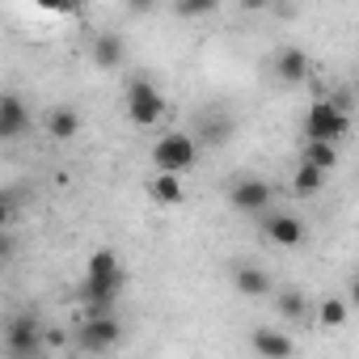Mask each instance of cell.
<instances>
[{"label":"cell","instance_id":"16","mask_svg":"<svg viewBox=\"0 0 359 359\" xmlns=\"http://www.w3.org/2000/svg\"><path fill=\"white\" fill-rule=\"evenodd\" d=\"M237 292L241 296H266L271 292V275L262 271V266H237Z\"/></svg>","mask_w":359,"mask_h":359},{"label":"cell","instance_id":"26","mask_svg":"<svg viewBox=\"0 0 359 359\" xmlns=\"http://www.w3.org/2000/svg\"><path fill=\"white\" fill-rule=\"evenodd\" d=\"M9 216H13V208H9L5 195H0V229H9Z\"/></svg>","mask_w":359,"mask_h":359},{"label":"cell","instance_id":"1","mask_svg":"<svg viewBox=\"0 0 359 359\" xmlns=\"http://www.w3.org/2000/svg\"><path fill=\"white\" fill-rule=\"evenodd\" d=\"M118 287H123L118 254H114V250H97V254L89 258V271H85V313H89V317L110 313L114 300H118Z\"/></svg>","mask_w":359,"mask_h":359},{"label":"cell","instance_id":"17","mask_svg":"<svg viewBox=\"0 0 359 359\" xmlns=\"http://www.w3.org/2000/svg\"><path fill=\"white\" fill-rule=\"evenodd\" d=\"M300 161H309V165H317V169H334V165H338V144H330V140H309Z\"/></svg>","mask_w":359,"mask_h":359},{"label":"cell","instance_id":"24","mask_svg":"<svg viewBox=\"0 0 359 359\" xmlns=\"http://www.w3.org/2000/svg\"><path fill=\"white\" fill-rule=\"evenodd\" d=\"M237 5H241L245 13H262V9H271V0H237Z\"/></svg>","mask_w":359,"mask_h":359},{"label":"cell","instance_id":"18","mask_svg":"<svg viewBox=\"0 0 359 359\" xmlns=\"http://www.w3.org/2000/svg\"><path fill=\"white\" fill-rule=\"evenodd\" d=\"M317 321H321L325 330H338V325H346V304H342L338 296H325V300L317 304Z\"/></svg>","mask_w":359,"mask_h":359},{"label":"cell","instance_id":"2","mask_svg":"<svg viewBox=\"0 0 359 359\" xmlns=\"http://www.w3.org/2000/svg\"><path fill=\"white\" fill-rule=\"evenodd\" d=\"M195 161H199V140L187 131H165L152 144V165L165 173H187V169H195Z\"/></svg>","mask_w":359,"mask_h":359},{"label":"cell","instance_id":"4","mask_svg":"<svg viewBox=\"0 0 359 359\" xmlns=\"http://www.w3.org/2000/svg\"><path fill=\"white\" fill-rule=\"evenodd\" d=\"M127 118H131L135 127H156V123L165 118V97L156 93L152 81L135 76V81L127 85Z\"/></svg>","mask_w":359,"mask_h":359},{"label":"cell","instance_id":"19","mask_svg":"<svg viewBox=\"0 0 359 359\" xmlns=\"http://www.w3.org/2000/svg\"><path fill=\"white\" fill-rule=\"evenodd\" d=\"M173 9H177V18L199 22V18H212L220 9V0H173Z\"/></svg>","mask_w":359,"mask_h":359},{"label":"cell","instance_id":"25","mask_svg":"<svg viewBox=\"0 0 359 359\" xmlns=\"http://www.w3.org/2000/svg\"><path fill=\"white\" fill-rule=\"evenodd\" d=\"M123 5H127L131 13H148V9H156V0H123Z\"/></svg>","mask_w":359,"mask_h":359},{"label":"cell","instance_id":"3","mask_svg":"<svg viewBox=\"0 0 359 359\" xmlns=\"http://www.w3.org/2000/svg\"><path fill=\"white\" fill-rule=\"evenodd\" d=\"M346 131H351V110H342L334 97H317V102L309 106V114H304V135H309V140H330V144H338Z\"/></svg>","mask_w":359,"mask_h":359},{"label":"cell","instance_id":"6","mask_svg":"<svg viewBox=\"0 0 359 359\" xmlns=\"http://www.w3.org/2000/svg\"><path fill=\"white\" fill-rule=\"evenodd\" d=\"M123 338V325L110 317V313H102V317H85V325H81V338H76V346L81 351H110L114 342Z\"/></svg>","mask_w":359,"mask_h":359},{"label":"cell","instance_id":"15","mask_svg":"<svg viewBox=\"0 0 359 359\" xmlns=\"http://www.w3.org/2000/svg\"><path fill=\"white\" fill-rule=\"evenodd\" d=\"M254 351H258V355H266V359H287V355L296 351V342H292L287 334L258 330V334H254Z\"/></svg>","mask_w":359,"mask_h":359},{"label":"cell","instance_id":"23","mask_svg":"<svg viewBox=\"0 0 359 359\" xmlns=\"http://www.w3.org/2000/svg\"><path fill=\"white\" fill-rule=\"evenodd\" d=\"M43 346L60 351V346H68V334H64V330H47V334H43Z\"/></svg>","mask_w":359,"mask_h":359},{"label":"cell","instance_id":"12","mask_svg":"<svg viewBox=\"0 0 359 359\" xmlns=\"http://www.w3.org/2000/svg\"><path fill=\"white\" fill-rule=\"evenodd\" d=\"M123 51H127V47H123V34H97L89 55H93L97 68H118V64H123Z\"/></svg>","mask_w":359,"mask_h":359},{"label":"cell","instance_id":"11","mask_svg":"<svg viewBox=\"0 0 359 359\" xmlns=\"http://www.w3.org/2000/svg\"><path fill=\"white\" fill-rule=\"evenodd\" d=\"M275 72H279V81H283V85H300V81L309 76V55H304L300 47H287V51H279Z\"/></svg>","mask_w":359,"mask_h":359},{"label":"cell","instance_id":"7","mask_svg":"<svg viewBox=\"0 0 359 359\" xmlns=\"http://www.w3.org/2000/svg\"><path fill=\"white\" fill-rule=\"evenodd\" d=\"M30 131V106L18 93H0V144Z\"/></svg>","mask_w":359,"mask_h":359},{"label":"cell","instance_id":"14","mask_svg":"<svg viewBox=\"0 0 359 359\" xmlns=\"http://www.w3.org/2000/svg\"><path fill=\"white\" fill-rule=\"evenodd\" d=\"M321 187H325V169H317V165L300 161V165H296V173H292V195L309 199V195H317Z\"/></svg>","mask_w":359,"mask_h":359},{"label":"cell","instance_id":"20","mask_svg":"<svg viewBox=\"0 0 359 359\" xmlns=\"http://www.w3.org/2000/svg\"><path fill=\"white\" fill-rule=\"evenodd\" d=\"M279 313H283L287 321H304V313H309V304H304V292H296V287L279 292Z\"/></svg>","mask_w":359,"mask_h":359},{"label":"cell","instance_id":"5","mask_svg":"<svg viewBox=\"0 0 359 359\" xmlns=\"http://www.w3.org/2000/svg\"><path fill=\"white\" fill-rule=\"evenodd\" d=\"M5 346H9V355H39L43 351V325H39V317H30V313L13 317L9 330H5Z\"/></svg>","mask_w":359,"mask_h":359},{"label":"cell","instance_id":"10","mask_svg":"<svg viewBox=\"0 0 359 359\" xmlns=\"http://www.w3.org/2000/svg\"><path fill=\"white\" fill-rule=\"evenodd\" d=\"M152 199L156 203H165V208H173V203H182L187 199V187H182V173H165V169H156V177H152Z\"/></svg>","mask_w":359,"mask_h":359},{"label":"cell","instance_id":"22","mask_svg":"<svg viewBox=\"0 0 359 359\" xmlns=\"http://www.w3.org/2000/svg\"><path fill=\"white\" fill-rule=\"evenodd\" d=\"M13 254H18V241H13V233H9V229H0V266H5Z\"/></svg>","mask_w":359,"mask_h":359},{"label":"cell","instance_id":"9","mask_svg":"<svg viewBox=\"0 0 359 359\" xmlns=\"http://www.w3.org/2000/svg\"><path fill=\"white\" fill-rule=\"evenodd\" d=\"M262 229H266V237H271L275 245H283V250H296V245L304 241V224H300L296 216H266Z\"/></svg>","mask_w":359,"mask_h":359},{"label":"cell","instance_id":"13","mask_svg":"<svg viewBox=\"0 0 359 359\" xmlns=\"http://www.w3.org/2000/svg\"><path fill=\"white\" fill-rule=\"evenodd\" d=\"M76 131H81V114H76L72 106L47 110V135H51V140H72Z\"/></svg>","mask_w":359,"mask_h":359},{"label":"cell","instance_id":"8","mask_svg":"<svg viewBox=\"0 0 359 359\" xmlns=\"http://www.w3.org/2000/svg\"><path fill=\"white\" fill-rule=\"evenodd\" d=\"M229 203H233L237 212L258 216V212H266V203H271V187L262 182V177H245V182H237V187L229 191Z\"/></svg>","mask_w":359,"mask_h":359},{"label":"cell","instance_id":"21","mask_svg":"<svg viewBox=\"0 0 359 359\" xmlns=\"http://www.w3.org/2000/svg\"><path fill=\"white\" fill-rule=\"evenodd\" d=\"M43 13H55V18H76L81 13V0H34Z\"/></svg>","mask_w":359,"mask_h":359}]
</instances>
